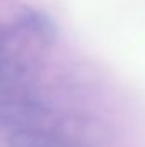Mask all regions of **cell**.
Listing matches in <instances>:
<instances>
[{"label": "cell", "instance_id": "cell-1", "mask_svg": "<svg viewBox=\"0 0 145 147\" xmlns=\"http://www.w3.org/2000/svg\"><path fill=\"white\" fill-rule=\"evenodd\" d=\"M50 116V108L34 96L15 91L0 99V127L10 132L41 127Z\"/></svg>", "mask_w": 145, "mask_h": 147}, {"label": "cell", "instance_id": "cell-2", "mask_svg": "<svg viewBox=\"0 0 145 147\" xmlns=\"http://www.w3.org/2000/svg\"><path fill=\"white\" fill-rule=\"evenodd\" d=\"M17 24L31 38L44 45H50L58 38V28L56 22L51 19V16L34 7L21 9L17 14Z\"/></svg>", "mask_w": 145, "mask_h": 147}, {"label": "cell", "instance_id": "cell-3", "mask_svg": "<svg viewBox=\"0 0 145 147\" xmlns=\"http://www.w3.org/2000/svg\"><path fill=\"white\" fill-rule=\"evenodd\" d=\"M9 147H73L55 127H31L10 132Z\"/></svg>", "mask_w": 145, "mask_h": 147}, {"label": "cell", "instance_id": "cell-4", "mask_svg": "<svg viewBox=\"0 0 145 147\" xmlns=\"http://www.w3.org/2000/svg\"><path fill=\"white\" fill-rule=\"evenodd\" d=\"M29 79V67L14 58L0 60V99L21 91Z\"/></svg>", "mask_w": 145, "mask_h": 147}, {"label": "cell", "instance_id": "cell-5", "mask_svg": "<svg viewBox=\"0 0 145 147\" xmlns=\"http://www.w3.org/2000/svg\"><path fill=\"white\" fill-rule=\"evenodd\" d=\"M2 58H5V36L0 31V60Z\"/></svg>", "mask_w": 145, "mask_h": 147}]
</instances>
